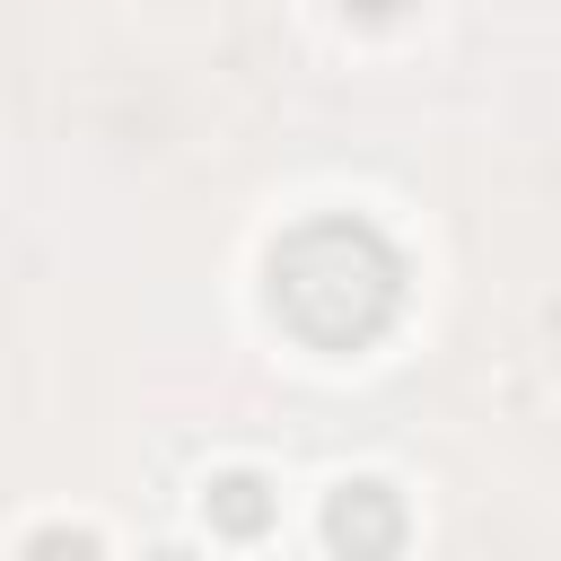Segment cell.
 <instances>
[{
	"instance_id": "1",
	"label": "cell",
	"mask_w": 561,
	"mask_h": 561,
	"mask_svg": "<svg viewBox=\"0 0 561 561\" xmlns=\"http://www.w3.org/2000/svg\"><path fill=\"white\" fill-rule=\"evenodd\" d=\"M272 316L307 342V351H368L394 316H403V254L386 228L324 210L307 228H289L272 245Z\"/></svg>"
},
{
	"instance_id": "2",
	"label": "cell",
	"mask_w": 561,
	"mask_h": 561,
	"mask_svg": "<svg viewBox=\"0 0 561 561\" xmlns=\"http://www.w3.org/2000/svg\"><path fill=\"white\" fill-rule=\"evenodd\" d=\"M324 543H351V552H394L403 543V508L386 482H342L333 508H324Z\"/></svg>"
},
{
	"instance_id": "3",
	"label": "cell",
	"mask_w": 561,
	"mask_h": 561,
	"mask_svg": "<svg viewBox=\"0 0 561 561\" xmlns=\"http://www.w3.org/2000/svg\"><path fill=\"white\" fill-rule=\"evenodd\" d=\"M263 517H272V500H263L254 473H219V482H210V526H228V535H263Z\"/></svg>"
}]
</instances>
